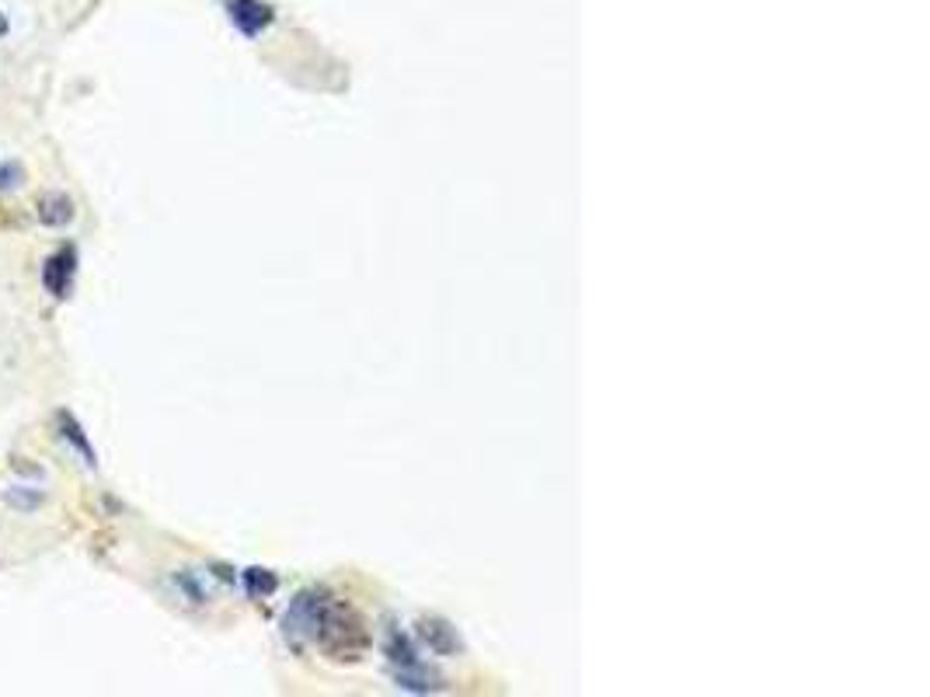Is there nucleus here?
Instances as JSON below:
<instances>
[{
  "label": "nucleus",
  "mask_w": 930,
  "mask_h": 697,
  "mask_svg": "<svg viewBox=\"0 0 930 697\" xmlns=\"http://www.w3.org/2000/svg\"><path fill=\"white\" fill-rule=\"evenodd\" d=\"M74 279H77V248L63 245L46 258V266H42V287H46L50 297L66 300L74 290Z\"/></svg>",
  "instance_id": "nucleus-1"
},
{
  "label": "nucleus",
  "mask_w": 930,
  "mask_h": 697,
  "mask_svg": "<svg viewBox=\"0 0 930 697\" xmlns=\"http://www.w3.org/2000/svg\"><path fill=\"white\" fill-rule=\"evenodd\" d=\"M227 14L237 25V32L248 35V39L261 35L272 25V8L261 4V0H227Z\"/></svg>",
  "instance_id": "nucleus-2"
},
{
  "label": "nucleus",
  "mask_w": 930,
  "mask_h": 697,
  "mask_svg": "<svg viewBox=\"0 0 930 697\" xmlns=\"http://www.w3.org/2000/svg\"><path fill=\"white\" fill-rule=\"evenodd\" d=\"M56 432H60V440H66L71 443L81 457H84V464L87 468H98V453H95V447H92V440H87V432H84V426L71 416V411H56Z\"/></svg>",
  "instance_id": "nucleus-3"
},
{
  "label": "nucleus",
  "mask_w": 930,
  "mask_h": 697,
  "mask_svg": "<svg viewBox=\"0 0 930 697\" xmlns=\"http://www.w3.org/2000/svg\"><path fill=\"white\" fill-rule=\"evenodd\" d=\"M74 200L66 192H46L39 200V221L46 227H66L74 221Z\"/></svg>",
  "instance_id": "nucleus-4"
},
{
  "label": "nucleus",
  "mask_w": 930,
  "mask_h": 697,
  "mask_svg": "<svg viewBox=\"0 0 930 697\" xmlns=\"http://www.w3.org/2000/svg\"><path fill=\"white\" fill-rule=\"evenodd\" d=\"M4 503L21 510V513H29V510H39L42 503H46V495L35 492V489H8L4 492Z\"/></svg>",
  "instance_id": "nucleus-5"
},
{
  "label": "nucleus",
  "mask_w": 930,
  "mask_h": 697,
  "mask_svg": "<svg viewBox=\"0 0 930 697\" xmlns=\"http://www.w3.org/2000/svg\"><path fill=\"white\" fill-rule=\"evenodd\" d=\"M21 182H25V168L18 161H0V192H14Z\"/></svg>",
  "instance_id": "nucleus-6"
},
{
  "label": "nucleus",
  "mask_w": 930,
  "mask_h": 697,
  "mask_svg": "<svg viewBox=\"0 0 930 697\" xmlns=\"http://www.w3.org/2000/svg\"><path fill=\"white\" fill-rule=\"evenodd\" d=\"M248 590L272 593V590H276V579H272V576H265L261 569H252V572H248Z\"/></svg>",
  "instance_id": "nucleus-7"
}]
</instances>
